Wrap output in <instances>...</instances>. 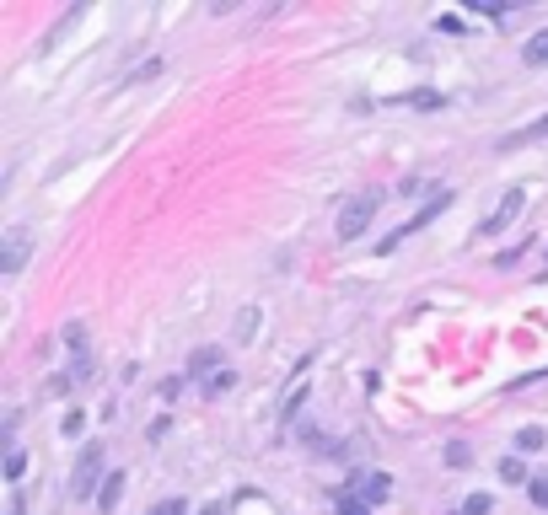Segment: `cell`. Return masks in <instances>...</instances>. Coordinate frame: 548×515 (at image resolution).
I'll use <instances>...</instances> for the list:
<instances>
[{"label": "cell", "instance_id": "obj_4", "mask_svg": "<svg viewBox=\"0 0 548 515\" xmlns=\"http://www.w3.org/2000/svg\"><path fill=\"white\" fill-rule=\"evenodd\" d=\"M387 494H393V478L387 473H361L355 489H350V500H361V505H382Z\"/></svg>", "mask_w": 548, "mask_h": 515}, {"label": "cell", "instance_id": "obj_12", "mask_svg": "<svg viewBox=\"0 0 548 515\" xmlns=\"http://www.w3.org/2000/svg\"><path fill=\"white\" fill-rule=\"evenodd\" d=\"M145 515H188V500H183V494H172V500H156V505H151Z\"/></svg>", "mask_w": 548, "mask_h": 515}, {"label": "cell", "instance_id": "obj_17", "mask_svg": "<svg viewBox=\"0 0 548 515\" xmlns=\"http://www.w3.org/2000/svg\"><path fill=\"white\" fill-rule=\"evenodd\" d=\"M527 494H533V505H538V511H548V473H544V478H533V484H527Z\"/></svg>", "mask_w": 548, "mask_h": 515}, {"label": "cell", "instance_id": "obj_18", "mask_svg": "<svg viewBox=\"0 0 548 515\" xmlns=\"http://www.w3.org/2000/svg\"><path fill=\"white\" fill-rule=\"evenodd\" d=\"M490 511H495V500H490V494H474V500L463 505V515H490Z\"/></svg>", "mask_w": 548, "mask_h": 515}, {"label": "cell", "instance_id": "obj_15", "mask_svg": "<svg viewBox=\"0 0 548 515\" xmlns=\"http://www.w3.org/2000/svg\"><path fill=\"white\" fill-rule=\"evenodd\" d=\"M548 441H544V430H522L517 435V451H544Z\"/></svg>", "mask_w": 548, "mask_h": 515}, {"label": "cell", "instance_id": "obj_11", "mask_svg": "<svg viewBox=\"0 0 548 515\" xmlns=\"http://www.w3.org/2000/svg\"><path fill=\"white\" fill-rule=\"evenodd\" d=\"M500 478H506V484H533L527 468H522V457H506V462H500Z\"/></svg>", "mask_w": 548, "mask_h": 515}, {"label": "cell", "instance_id": "obj_5", "mask_svg": "<svg viewBox=\"0 0 548 515\" xmlns=\"http://www.w3.org/2000/svg\"><path fill=\"white\" fill-rule=\"evenodd\" d=\"M22 258H27V231H11V236H5V247H0V269H5V274H16V269H22Z\"/></svg>", "mask_w": 548, "mask_h": 515}, {"label": "cell", "instance_id": "obj_14", "mask_svg": "<svg viewBox=\"0 0 548 515\" xmlns=\"http://www.w3.org/2000/svg\"><path fill=\"white\" fill-rule=\"evenodd\" d=\"M22 468H27V457H22V446H11V451H5V478L16 484V478H22Z\"/></svg>", "mask_w": 548, "mask_h": 515}, {"label": "cell", "instance_id": "obj_24", "mask_svg": "<svg viewBox=\"0 0 548 515\" xmlns=\"http://www.w3.org/2000/svg\"><path fill=\"white\" fill-rule=\"evenodd\" d=\"M5 515H27V500H22V494H11V505H5Z\"/></svg>", "mask_w": 548, "mask_h": 515}, {"label": "cell", "instance_id": "obj_6", "mask_svg": "<svg viewBox=\"0 0 548 515\" xmlns=\"http://www.w3.org/2000/svg\"><path fill=\"white\" fill-rule=\"evenodd\" d=\"M124 484H129L124 473H108V484H102V494H97V511H102V515H113L118 494H124Z\"/></svg>", "mask_w": 548, "mask_h": 515}, {"label": "cell", "instance_id": "obj_2", "mask_svg": "<svg viewBox=\"0 0 548 515\" xmlns=\"http://www.w3.org/2000/svg\"><path fill=\"white\" fill-rule=\"evenodd\" d=\"M102 484H108V478H102V446L91 441V446L81 451V462H75V478H70V494H75V500H86V494H102Z\"/></svg>", "mask_w": 548, "mask_h": 515}, {"label": "cell", "instance_id": "obj_16", "mask_svg": "<svg viewBox=\"0 0 548 515\" xmlns=\"http://www.w3.org/2000/svg\"><path fill=\"white\" fill-rule=\"evenodd\" d=\"M404 102H414V107H441V102H447V97H441V91H409V97H404Z\"/></svg>", "mask_w": 548, "mask_h": 515}, {"label": "cell", "instance_id": "obj_3", "mask_svg": "<svg viewBox=\"0 0 548 515\" xmlns=\"http://www.w3.org/2000/svg\"><path fill=\"white\" fill-rule=\"evenodd\" d=\"M522 204H527L522 183H517V188H506V193H500V204H495V210L484 215V226H479V231H484V236H500V231H511V220L522 215Z\"/></svg>", "mask_w": 548, "mask_h": 515}, {"label": "cell", "instance_id": "obj_7", "mask_svg": "<svg viewBox=\"0 0 548 515\" xmlns=\"http://www.w3.org/2000/svg\"><path fill=\"white\" fill-rule=\"evenodd\" d=\"M522 59H527V64H548V27H544V32H533V38L522 43Z\"/></svg>", "mask_w": 548, "mask_h": 515}, {"label": "cell", "instance_id": "obj_22", "mask_svg": "<svg viewBox=\"0 0 548 515\" xmlns=\"http://www.w3.org/2000/svg\"><path fill=\"white\" fill-rule=\"evenodd\" d=\"M447 462H452V468H463V462H468V446H463V441H452V446H447Z\"/></svg>", "mask_w": 548, "mask_h": 515}, {"label": "cell", "instance_id": "obj_8", "mask_svg": "<svg viewBox=\"0 0 548 515\" xmlns=\"http://www.w3.org/2000/svg\"><path fill=\"white\" fill-rule=\"evenodd\" d=\"M447 204H452V193H436V199H431V210H420V215H414V220H409L404 231H420V226H431V220H436V215H441Z\"/></svg>", "mask_w": 548, "mask_h": 515}, {"label": "cell", "instance_id": "obj_21", "mask_svg": "<svg viewBox=\"0 0 548 515\" xmlns=\"http://www.w3.org/2000/svg\"><path fill=\"white\" fill-rule=\"evenodd\" d=\"M178 392H183V376H167V382H161V387H156V398H167V403H172V398H178Z\"/></svg>", "mask_w": 548, "mask_h": 515}, {"label": "cell", "instance_id": "obj_19", "mask_svg": "<svg viewBox=\"0 0 548 515\" xmlns=\"http://www.w3.org/2000/svg\"><path fill=\"white\" fill-rule=\"evenodd\" d=\"M231 382H237V376H231V371H215V376H210V382H204V392H210V398H215V392H226V387H231Z\"/></svg>", "mask_w": 548, "mask_h": 515}, {"label": "cell", "instance_id": "obj_1", "mask_svg": "<svg viewBox=\"0 0 548 515\" xmlns=\"http://www.w3.org/2000/svg\"><path fill=\"white\" fill-rule=\"evenodd\" d=\"M377 204H382V199H377L371 188H366V193H355V199H344V210H339V236H344V242H355V236L371 226Z\"/></svg>", "mask_w": 548, "mask_h": 515}, {"label": "cell", "instance_id": "obj_10", "mask_svg": "<svg viewBox=\"0 0 548 515\" xmlns=\"http://www.w3.org/2000/svg\"><path fill=\"white\" fill-rule=\"evenodd\" d=\"M468 11H479V16H506V11H517L511 0H468Z\"/></svg>", "mask_w": 548, "mask_h": 515}, {"label": "cell", "instance_id": "obj_9", "mask_svg": "<svg viewBox=\"0 0 548 515\" xmlns=\"http://www.w3.org/2000/svg\"><path fill=\"white\" fill-rule=\"evenodd\" d=\"M527 140H548V113L538 118V124H527V129H517V134H511V145H527Z\"/></svg>", "mask_w": 548, "mask_h": 515}, {"label": "cell", "instance_id": "obj_13", "mask_svg": "<svg viewBox=\"0 0 548 515\" xmlns=\"http://www.w3.org/2000/svg\"><path fill=\"white\" fill-rule=\"evenodd\" d=\"M210 365H215V349H194V360H188V371L210 382Z\"/></svg>", "mask_w": 548, "mask_h": 515}, {"label": "cell", "instance_id": "obj_23", "mask_svg": "<svg viewBox=\"0 0 548 515\" xmlns=\"http://www.w3.org/2000/svg\"><path fill=\"white\" fill-rule=\"evenodd\" d=\"M339 515H371V505H361V500L344 494V500H339Z\"/></svg>", "mask_w": 548, "mask_h": 515}, {"label": "cell", "instance_id": "obj_20", "mask_svg": "<svg viewBox=\"0 0 548 515\" xmlns=\"http://www.w3.org/2000/svg\"><path fill=\"white\" fill-rule=\"evenodd\" d=\"M522 253H527V242H517L511 253H500V258H495V269H517V258H522Z\"/></svg>", "mask_w": 548, "mask_h": 515}]
</instances>
